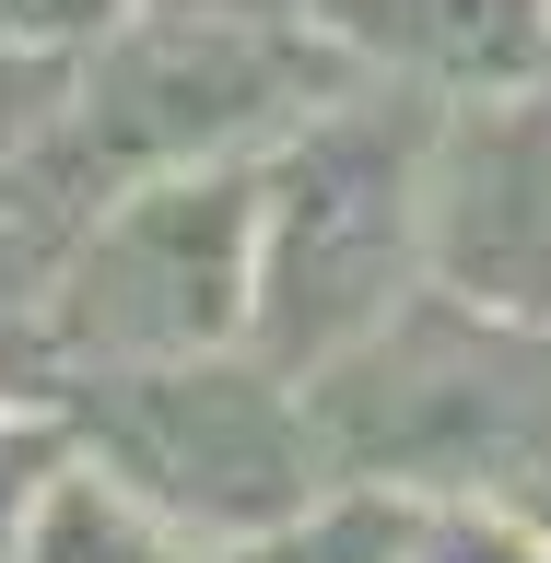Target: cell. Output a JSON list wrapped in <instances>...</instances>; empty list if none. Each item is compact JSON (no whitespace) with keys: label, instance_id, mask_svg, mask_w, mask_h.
<instances>
[{"label":"cell","instance_id":"obj_5","mask_svg":"<svg viewBox=\"0 0 551 563\" xmlns=\"http://www.w3.org/2000/svg\"><path fill=\"white\" fill-rule=\"evenodd\" d=\"M246 294H258V165L141 176L70 235L59 294H47V341H59V376L235 352Z\"/></svg>","mask_w":551,"mask_h":563},{"label":"cell","instance_id":"obj_12","mask_svg":"<svg viewBox=\"0 0 551 563\" xmlns=\"http://www.w3.org/2000/svg\"><path fill=\"white\" fill-rule=\"evenodd\" d=\"M118 24H130V0H0V35H24V47H59V59L106 47Z\"/></svg>","mask_w":551,"mask_h":563},{"label":"cell","instance_id":"obj_13","mask_svg":"<svg viewBox=\"0 0 551 563\" xmlns=\"http://www.w3.org/2000/svg\"><path fill=\"white\" fill-rule=\"evenodd\" d=\"M130 12H165V24H306L317 0H130Z\"/></svg>","mask_w":551,"mask_h":563},{"label":"cell","instance_id":"obj_14","mask_svg":"<svg viewBox=\"0 0 551 563\" xmlns=\"http://www.w3.org/2000/svg\"><path fill=\"white\" fill-rule=\"evenodd\" d=\"M505 505H517V517H528V528H551V457H540V470H528V482H517V493H505Z\"/></svg>","mask_w":551,"mask_h":563},{"label":"cell","instance_id":"obj_1","mask_svg":"<svg viewBox=\"0 0 551 563\" xmlns=\"http://www.w3.org/2000/svg\"><path fill=\"white\" fill-rule=\"evenodd\" d=\"M422 165H434V95L411 82H341L258 153V294L246 341L282 376H317L387 306L422 294Z\"/></svg>","mask_w":551,"mask_h":563},{"label":"cell","instance_id":"obj_8","mask_svg":"<svg viewBox=\"0 0 551 563\" xmlns=\"http://www.w3.org/2000/svg\"><path fill=\"white\" fill-rule=\"evenodd\" d=\"M12 563H176V540L141 517L106 470H82V457H70L59 482L35 493V517H24V540H12Z\"/></svg>","mask_w":551,"mask_h":563},{"label":"cell","instance_id":"obj_9","mask_svg":"<svg viewBox=\"0 0 551 563\" xmlns=\"http://www.w3.org/2000/svg\"><path fill=\"white\" fill-rule=\"evenodd\" d=\"M422 517H434V505H411V493L341 482L271 540V563H422Z\"/></svg>","mask_w":551,"mask_h":563},{"label":"cell","instance_id":"obj_2","mask_svg":"<svg viewBox=\"0 0 551 563\" xmlns=\"http://www.w3.org/2000/svg\"><path fill=\"white\" fill-rule=\"evenodd\" d=\"M317 457L376 493H517L551 457V329L470 294H411L306 376Z\"/></svg>","mask_w":551,"mask_h":563},{"label":"cell","instance_id":"obj_7","mask_svg":"<svg viewBox=\"0 0 551 563\" xmlns=\"http://www.w3.org/2000/svg\"><path fill=\"white\" fill-rule=\"evenodd\" d=\"M364 82H411V95H517L551 70V0H317L306 12Z\"/></svg>","mask_w":551,"mask_h":563},{"label":"cell","instance_id":"obj_10","mask_svg":"<svg viewBox=\"0 0 551 563\" xmlns=\"http://www.w3.org/2000/svg\"><path fill=\"white\" fill-rule=\"evenodd\" d=\"M59 106H70V59H59V47L0 35V165H24L35 141L59 130Z\"/></svg>","mask_w":551,"mask_h":563},{"label":"cell","instance_id":"obj_11","mask_svg":"<svg viewBox=\"0 0 551 563\" xmlns=\"http://www.w3.org/2000/svg\"><path fill=\"white\" fill-rule=\"evenodd\" d=\"M70 470V422H47V411H12L0 399V563H12V540H24V517H35V493Z\"/></svg>","mask_w":551,"mask_h":563},{"label":"cell","instance_id":"obj_4","mask_svg":"<svg viewBox=\"0 0 551 563\" xmlns=\"http://www.w3.org/2000/svg\"><path fill=\"white\" fill-rule=\"evenodd\" d=\"M70 434L95 470L130 493L141 517L188 540H282L317 505L329 457H317L306 387L271 352H176V364H95L70 376Z\"/></svg>","mask_w":551,"mask_h":563},{"label":"cell","instance_id":"obj_3","mask_svg":"<svg viewBox=\"0 0 551 563\" xmlns=\"http://www.w3.org/2000/svg\"><path fill=\"white\" fill-rule=\"evenodd\" d=\"M364 70L329 47L317 24H130L70 59V106L35 141L82 200H118L141 176H188V165H258L306 106H329Z\"/></svg>","mask_w":551,"mask_h":563},{"label":"cell","instance_id":"obj_6","mask_svg":"<svg viewBox=\"0 0 551 563\" xmlns=\"http://www.w3.org/2000/svg\"><path fill=\"white\" fill-rule=\"evenodd\" d=\"M422 258H434L447 294L551 329V70L517 82V95L434 106Z\"/></svg>","mask_w":551,"mask_h":563}]
</instances>
